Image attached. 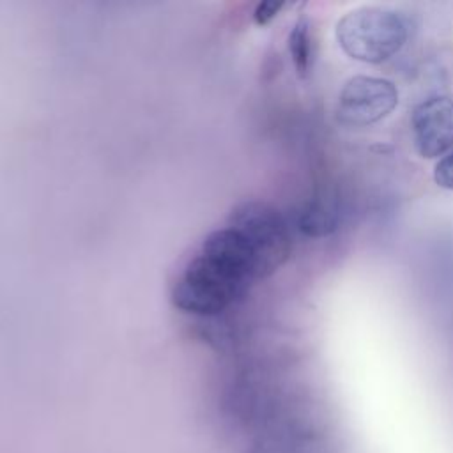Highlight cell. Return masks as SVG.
<instances>
[{
  "instance_id": "52a82bcc",
  "label": "cell",
  "mask_w": 453,
  "mask_h": 453,
  "mask_svg": "<svg viewBox=\"0 0 453 453\" xmlns=\"http://www.w3.org/2000/svg\"><path fill=\"white\" fill-rule=\"evenodd\" d=\"M336 223H338V219H336L334 209L320 200L310 203L299 221L301 230L313 237L331 234L336 228Z\"/></svg>"
},
{
  "instance_id": "8992f818",
  "label": "cell",
  "mask_w": 453,
  "mask_h": 453,
  "mask_svg": "<svg viewBox=\"0 0 453 453\" xmlns=\"http://www.w3.org/2000/svg\"><path fill=\"white\" fill-rule=\"evenodd\" d=\"M288 48L292 53L296 71L301 76H304L310 71L311 58H313V41H311L310 25L306 19L296 21L288 37Z\"/></svg>"
},
{
  "instance_id": "6da1fadb",
  "label": "cell",
  "mask_w": 453,
  "mask_h": 453,
  "mask_svg": "<svg viewBox=\"0 0 453 453\" xmlns=\"http://www.w3.org/2000/svg\"><path fill=\"white\" fill-rule=\"evenodd\" d=\"M260 278L251 244L239 228L228 223L205 237L177 278L172 297L175 306L184 311L211 315L242 297Z\"/></svg>"
},
{
  "instance_id": "9c48e42d",
  "label": "cell",
  "mask_w": 453,
  "mask_h": 453,
  "mask_svg": "<svg viewBox=\"0 0 453 453\" xmlns=\"http://www.w3.org/2000/svg\"><path fill=\"white\" fill-rule=\"evenodd\" d=\"M283 7V4L280 2H262L257 11H255V19L258 23H267L269 19L274 18V14Z\"/></svg>"
},
{
  "instance_id": "3957f363",
  "label": "cell",
  "mask_w": 453,
  "mask_h": 453,
  "mask_svg": "<svg viewBox=\"0 0 453 453\" xmlns=\"http://www.w3.org/2000/svg\"><path fill=\"white\" fill-rule=\"evenodd\" d=\"M228 223L239 228L251 244L262 278L273 274L288 258V228L274 207L264 202H246L232 212Z\"/></svg>"
},
{
  "instance_id": "5b68a950",
  "label": "cell",
  "mask_w": 453,
  "mask_h": 453,
  "mask_svg": "<svg viewBox=\"0 0 453 453\" xmlns=\"http://www.w3.org/2000/svg\"><path fill=\"white\" fill-rule=\"evenodd\" d=\"M411 131L423 157H439L453 150V99L428 97L411 115Z\"/></svg>"
},
{
  "instance_id": "7a4b0ae2",
  "label": "cell",
  "mask_w": 453,
  "mask_h": 453,
  "mask_svg": "<svg viewBox=\"0 0 453 453\" xmlns=\"http://www.w3.org/2000/svg\"><path fill=\"white\" fill-rule=\"evenodd\" d=\"M336 41L354 60L380 64L407 41V23L393 9L365 5L347 12L336 25Z\"/></svg>"
},
{
  "instance_id": "277c9868",
  "label": "cell",
  "mask_w": 453,
  "mask_h": 453,
  "mask_svg": "<svg viewBox=\"0 0 453 453\" xmlns=\"http://www.w3.org/2000/svg\"><path fill=\"white\" fill-rule=\"evenodd\" d=\"M396 104L398 90L389 80L359 74L343 85L338 96L336 117L347 126H370L388 117Z\"/></svg>"
},
{
  "instance_id": "ba28073f",
  "label": "cell",
  "mask_w": 453,
  "mask_h": 453,
  "mask_svg": "<svg viewBox=\"0 0 453 453\" xmlns=\"http://www.w3.org/2000/svg\"><path fill=\"white\" fill-rule=\"evenodd\" d=\"M434 180L437 186L453 191V150L437 161L434 168Z\"/></svg>"
}]
</instances>
